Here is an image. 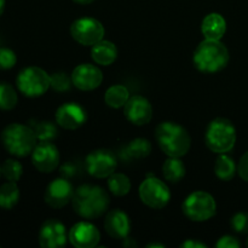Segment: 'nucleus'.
<instances>
[{"instance_id": "1", "label": "nucleus", "mask_w": 248, "mask_h": 248, "mask_svg": "<svg viewBox=\"0 0 248 248\" xmlns=\"http://www.w3.org/2000/svg\"><path fill=\"white\" fill-rule=\"evenodd\" d=\"M110 198L103 188L84 184L74 191L72 205L75 213L85 219H96L107 212Z\"/></svg>"}, {"instance_id": "2", "label": "nucleus", "mask_w": 248, "mask_h": 248, "mask_svg": "<svg viewBox=\"0 0 248 248\" xmlns=\"http://www.w3.org/2000/svg\"><path fill=\"white\" fill-rule=\"evenodd\" d=\"M155 140L160 149L171 157H182L189 152L191 138L183 126L172 121H165L157 125Z\"/></svg>"}, {"instance_id": "3", "label": "nucleus", "mask_w": 248, "mask_h": 248, "mask_svg": "<svg viewBox=\"0 0 248 248\" xmlns=\"http://www.w3.org/2000/svg\"><path fill=\"white\" fill-rule=\"evenodd\" d=\"M229 51L219 40L205 39L196 47L193 56L194 65L202 73L220 72L229 63Z\"/></svg>"}, {"instance_id": "4", "label": "nucleus", "mask_w": 248, "mask_h": 248, "mask_svg": "<svg viewBox=\"0 0 248 248\" xmlns=\"http://www.w3.org/2000/svg\"><path fill=\"white\" fill-rule=\"evenodd\" d=\"M0 140L10 154L17 157H24L31 154L36 147L38 138L31 126L15 123L10 124L2 130Z\"/></svg>"}, {"instance_id": "5", "label": "nucleus", "mask_w": 248, "mask_h": 248, "mask_svg": "<svg viewBox=\"0 0 248 248\" xmlns=\"http://www.w3.org/2000/svg\"><path fill=\"white\" fill-rule=\"evenodd\" d=\"M205 142L208 149L213 153L224 154L230 152L236 142L235 126L225 118L215 119L206 130Z\"/></svg>"}, {"instance_id": "6", "label": "nucleus", "mask_w": 248, "mask_h": 248, "mask_svg": "<svg viewBox=\"0 0 248 248\" xmlns=\"http://www.w3.org/2000/svg\"><path fill=\"white\" fill-rule=\"evenodd\" d=\"M16 85L26 97L35 98L45 93L50 87V75L39 67H27L17 75Z\"/></svg>"}, {"instance_id": "7", "label": "nucleus", "mask_w": 248, "mask_h": 248, "mask_svg": "<svg viewBox=\"0 0 248 248\" xmlns=\"http://www.w3.org/2000/svg\"><path fill=\"white\" fill-rule=\"evenodd\" d=\"M183 213L193 222H206L217 212L215 198L206 191L190 194L182 206Z\"/></svg>"}, {"instance_id": "8", "label": "nucleus", "mask_w": 248, "mask_h": 248, "mask_svg": "<svg viewBox=\"0 0 248 248\" xmlns=\"http://www.w3.org/2000/svg\"><path fill=\"white\" fill-rule=\"evenodd\" d=\"M140 198L148 207L161 210L171 200V191L169 186L159 178H147L140 186Z\"/></svg>"}, {"instance_id": "9", "label": "nucleus", "mask_w": 248, "mask_h": 248, "mask_svg": "<svg viewBox=\"0 0 248 248\" xmlns=\"http://www.w3.org/2000/svg\"><path fill=\"white\" fill-rule=\"evenodd\" d=\"M70 34L80 45L93 46L94 44L103 40L104 27L98 19L82 17L73 22L70 26Z\"/></svg>"}, {"instance_id": "10", "label": "nucleus", "mask_w": 248, "mask_h": 248, "mask_svg": "<svg viewBox=\"0 0 248 248\" xmlns=\"http://www.w3.org/2000/svg\"><path fill=\"white\" fill-rule=\"evenodd\" d=\"M118 162L109 149H97L86 156V170L94 178H106L115 172Z\"/></svg>"}, {"instance_id": "11", "label": "nucleus", "mask_w": 248, "mask_h": 248, "mask_svg": "<svg viewBox=\"0 0 248 248\" xmlns=\"http://www.w3.org/2000/svg\"><path fill=\"white\" fill-rule=\"evenodd\" d=\"M31 162L38 171L50 173L60 164V152L51 142H40L31 152Z\"/></svg>"}, {"instance_id": "12", "label": "nucleus", "mask_w": 248, "mask_h": 248, "mask_svg": "<svg viewBox=\"0 0 248 248\" xmlns=\"http://www.w3.org/2000/svg\"><path fill=\"white\" fill-rule=\"evenodd\" d=\"M103 74L96 65L82 63L74 68L72 73V81L77 89L81 91H92L102 84Z\"/></svg>"}, {"instance_id": "13", "label": "nucleus", "mask_w": 248, "mask_h": 248, "mask_svg": "<svg viewBox=\"0 0 248 248\" xmlns=\"http://www.w3.org/2000/svg\"><path fill=\"white\" fill-rule=\"evenodd\" d=\"M86 120V110L74 102L63 104L56 111V123L65 130H77L81 127Z\"/></svg>"}, {"instance_id": "14", "label": "nucleus", "mask_w": 248, "mask_h": 248, "mask_svg": "<svg viewBox=\"0 0 248 248\" xmlns=\"http://www.w3.org/2000/svg\"><path fill=\"white\" fill-rule=\"evenodd\" d=\"M74 189L67 178L53 179L45 191V202L52 208H62L72 201Z\"/></svg>"}, {"instance_id": "15", "label": "nucleus", "mask_w": 248, "mask_h": 248, "mask_svg": "<svg viewBox=\"0 0 248 248\" xmlns=\"http://www.w3.org/2000/svg\"><path fill=\"white\" fill-rule=\"evenodd\" d=\"M124 115L133 125L143 126L152 120V104L143 96L130 97L124 107Z\"/></svg>"}, {"instance_id": "16", "label": "nucleus", "mask_w": 248, "mask_h": 248, "mask_svg": "<svg viewBox=\"0 0 248 248\" xmlns=\"http://www.w3.org/2000/svg\"><path fill=\"white\" fill-rule=\"evenodd\" d=\"M70 244L77 248H92L98 245L101 234L93 224L79 222L72 227L68 235Z\"/></svg>"}, {"instance_id": "17", "label": "nucleus", "mask_w": 248, "mask_h": 248, "mask_svg": "<svg viewBox=\"0 0 248 248\" xmlns=\"http://www.w3.org/2000/svg\"><path fill=\"white\" fill-rule=\"evenodd\" d=\"M39 244L43 248H60L67 244L65 227L57 219H48L41 225Z\"/></svg>"}, {"instance_id": "18", "label": "nucleus", "mask_w": 248, "mask_h": 248, "mask_svg": "<svg viewBox=\"0 0 248 248\" xmlns=\"http://www.w3.org/2000/svg\"><path fill=\"white\" fill-rule=\"evenodd\" d=\"M104 229L111 239L125 240L131 229L128 216L119 208L109 211L104 219Z\"/></svg>"}, {"instance_id": "19", "label": "nucleus", "mask_w": 248, "mask_h": 248, "mask_svg": "<svg viewBox=\"0 0 248 248\" xmlns=\"http://www.w3.org/2000/svg\"><path fill=\"white\" fill-rule=\"evenodd\" d=\"M225 31H227V22L222 15L213 12L202 19L201 31L206 39L220 40L225 34Z\"/></svg>"}, {"instance_id": "20", "label": "nucleus", "mask_w": 248, "mask_h": 248, "mask_svg": "<svg viewBox=\"0 0 248 248\" xmlns=\"http://www.w3.org/2000/svg\"><path fill=\"white\" fill-rule=\"evenodd\" d=\"M91 57L97 64L110 65L118 57V48L111 41L101 40L92 46Z\"/></svg>"}, {"instance_id": "21", "label": "nucleus", "mask_w": 248, "mask_h": 248, "mask_svg": "<svg viewBox=\"0 0 248 248\" xmlns=\"http://www.w3.org/2000/svg\"><path fill=\"white\" fill-rule=\"evenodd\" d=\"M162 173L166 181L171 183H178L186 176V166L179 157H171L162 165Z\"/></svg>"}, {"instance_id": "22", "label": "nucleus", "mask_w": 248, "mask_h": 248, "mask_svg": "<svg viewBox=\"0 0 248 248\" xmlns=\"http://www.w3.org/2000/svg\"><path fill=\"white\" fill-rule=\"evenodd\" d=\"M128 99H130V92H128L127 87H125L124 85H114V86L109 87L104 96L106 103L115 109L125 107Z\"/></svg>"}, {"instance_id": "23", "label": "nucleus", "mask_w": 248, "mask_h": 248, "mask_svg": "<svg viewBox=\"0 0 248 248\" xmlns=\"http://www.w3.org/2000/svg\"><path fill=\"white\" fill-rule=\"evenodd\" d=\"M19 200V189L16 182H7L0 186V207L11 210Z\"/></svg>"}, {"instance_id": "24", "label": "nucleus", "mask_w": 248, "mask_h": 248, "mask_svg": "<svg viewBox=\"0 0 248 248\" xmlns=\"http://www.w3.org/2000/svg\"><path fill=\"white\" fill-rule=\"evenodd\" d=\"M152 152V144L145 138H136L131 140L124 150V155L127 159H143Z\"/></svg>"}, {"instance_id": "25", "label": "nucleus", "mask_w": 248, "mask_h": 248, "mask_svg": "<svg viewBox=\"0 0 248 248\" xmlns=\"http://www.w3.org/2000/svg\"><path fill=\"white\" fill-rule=\"evenodd\" d=\"M235 172H236V165H235L234 160L225 155V153L220 154L215 164L216 176L222 181H230L234 178Z\"/></svg>"}, {"instance_id": "26", "label": "nucleus", "mask_w": 248, "mask_h": 248, "mask_svg": "<svg viewBox=\"0 0 248 248\" xmlns=\"http://www.w3.org/2000/svg\"><path fill=\"white\" fill-rule=\"evenodd\" d=\"M108 188L115 196H125L131 190V181L126 174L114 172L108 177Z\"/></svg>"}, {"instance_id": "27", "label": "nucleus", "mask_w": 248, "mask_h": 248, "mask_svg": "<svg viewBox=\"0 0 248 248\" xmlns=\"http://www.w3.org/2000/svg\"><path fill=\"white\" fill-rule=\"evenodd\" d=\"M31 128L35 132L36 138L40 142H51L58 135V130L52 121H36L35 124L31 123Z\"/></svg>"}, {"instance_id": "28", "label": "nucleus", "mask_w": 248, "mask_h": 248, "mask_svg": "<svg viewBox=\"0 0 248 248\" xmlns=\"http://www.w3.org/2000/svg\"><path fill=\"white\" fill-rule=\"evenodd\" d=\"M18 97L16 90L9 82H0V109L11 110L17 106Z\"/></svg>"}, {"instance_id": "29", "label": "nucleus", "mask_w": 248, "mask_h": 248, "mask_svg": "<svg viewBox=\"0 0 248 248\" xmlns=\"http://www.w3.org/2000/svg\"><path fill=\"white\" fill-rule=\"evenodd\" d=\"M1 173L6 181L17 182L23 174V166L19 161L14 159H7L1 165Z\"/></svg>"}, {"instance_id": "30", "label": "nucleus", "mask_w": 248, "mask_h": 248, "mask_svg": "<svg viewBox=\"0 0 248 248\" xmlns=\"http://www.w3.org/2000/svg\"><path fill=\"white\" fill-rule=\"evenodd\" d=\"M72 77H68L65 73H53L50 77V86L57 92H65L72 87Z\"/></svg>"}, {"instance_id": "31", "label": "nucleus", "mask_w": 248, "mask_h": 248, "mask_svg": "<svg viewBox=\"0 0 248 248\" xmlns=\"http://www.w3.org/2000/svg\"><path fill=\"white\" fill-rule=\"evenodd\" d=\"M17 62L16 53L7 47H0V70H9Z\"/></svg>"}, {"instance_id": "32", "label": "nucleus", "mask_w": 248, "mask_h": 248, "mask_svg": "<svg viewBox=\"0 0 248 248\" xmlns=\"http://www.w3.org/2000/svg\"><path fill=\"white\" fill-rule=\"evenodd\" d=\"M232 227L240 234H248V212H239L232 218Z\"/></svg>"}, {"instance_id": "33", "label": "nucleus", "mask_w": 248, "mask_h": 248, "mask_svg": "<svg viewBox=\"0 0 248 248\" xmlns=\"http://www.w3.org/2000/svg\"><path fill=\"white\" fill-rule=\"evenodd\" d=\"M216 246L218 248H239L241 246V244H240L236 237L227 235V236L220 237L217 244H216Z\"/></svg>"}, {"instance_id": "34", "label": "nucleus", "mask_w": 248, "mask_h": 248, "mask_svg": "<svg viewBox=\"0 0 248 248\" xmlns=\"http://www.w3.org/2000/svg\"><path fill=\"white\" fill-rule=\"evenodd\" d=\"M237 172H239L240 177L244 181L248 182V152L245 153L241 156V159H240L239 166H237Z\"/></svg>"}, {"instance_id": "35", "label": "nucleus", "mask_w": 248, "mask_h": 248, "mask_svg": "<svg viewBox=\"0 0 248 248\" xmlns=\"http://www.w3.org/2000/svg\"><path fill=\"white\" fill-rule=\"evenodd\" d=\"M61 173H62V176L65 177V178H69V177L74 176V173H75V167L73 166L72 164H65V165H63L62 169H61Z\"/></svg>"}, {"instance_id": "36", "label": "nucleus", "mask_w": 248, "mask_h": 248, "mask_svg": "<svg viewBox=\"0 0 248 248\" xmlns=\"http://www.w3.org/2000/svg\"><path fill=\"white\" fill-rule=\"evenodd\" d=\"M181 247L184 248H206L207 245L202 244V242H199V241H194V240H186V242L181 245Z\"/></svg>"}, {"instance_id": "37", "label": "nucleus", "mask_w": 248, "mask_h": 248, "mask_svg": "<svg viewBox=\"0 0 248 248\" xmlns=\"http://www.w3.org/2000/svg\"><path fill=\"white\" fill-rule=\"evenodd\" d=\"M73 1L78 2V4H90V2L94 1V0H73Z\"/></svg>"}, {"instance_id": "38", "label": "nucleus", "mask_w": 248, "mask_h": 248, "mask_svg": "<svg viewBox=\"0 0 248 248\" xmlns=\"http://www.w3.org/2000/svg\"><path fill=\"white\" fill-rule=\"evenodd\" d=\"M5 10V0H0V16L2 15Z\"/></svg>"}, {"instance_id": "39", "label": "nucleus", "mask_w": 248, "mask_h": 248, "mask_svg": "<svg viewBox=\"0 0 248 248\" xmlns=\"http://www.w3.org/2000/svg\"><path fill=\"white\" fill-rule=\"evenodd\" d=\"M147 247H165L162 244H149Z\"/></svg>"}, {"instance_id": "40", "label": "nucleus", "mask_w": 248, "mask_h": 248, "mask_svg": "<svg viewBox=\"0 0 248 248\" xmlns=\"http://www.w3.org/2000/svg\"><path fill=\"white\" fill-rule=\"evenodd\" d=\"M1 174H2L1 173V166H0V177H1Z\"/></svg>"}, {"instance_id": "41", "label": "nucleus", "mask_w": 248, "mask_h": 248, "mask_svg": "<svg viewBox=\"0 0 248 248\" xmlns=\"http://www.w3.org/2000/svg\"><path fill=\"white\" fill-rule=\"evenodd\" d=\"M247 247H248V239H247Z\"/></svg>"}]
</instances>
